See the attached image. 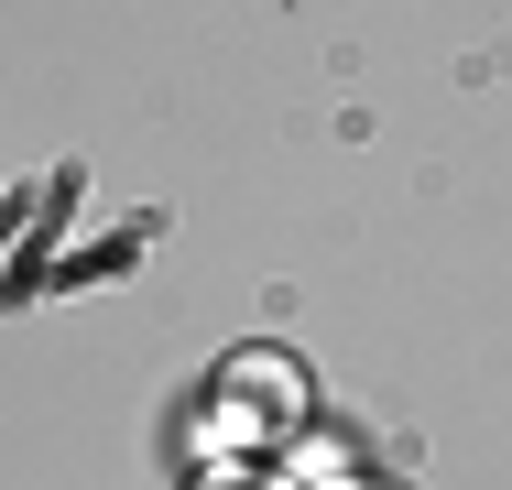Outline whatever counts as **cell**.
<instances>
[{
	"mask_svg": "<svg viewBox=\"0 0 512 490\" xmlns=\"http://www.w3.org/2000/svg\"><path fill=\"white\" fill-rule=\"evenodd\" d=\"M207 490H251V480H207Z\"/></svg>",
	"mask_w": 512,
	"mask_h": 490,
	"instance_id": "cell-1",
	"label": "cell"
}]
</instances>
